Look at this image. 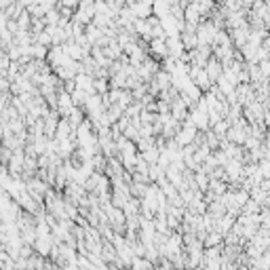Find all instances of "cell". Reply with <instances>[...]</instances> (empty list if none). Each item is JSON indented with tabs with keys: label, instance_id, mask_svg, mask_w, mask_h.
<instances>
[{
	"label": "cell",
	"instance_id": "37",
	"mask_svg": "<svg viewBox=\"0 0 270 270\" xmlns=\"http://www.w3.org/2000/svg\"><path fill=\"white\" fill-rule=\"evenodd\" d=\"M264 146H268V148H270V129L266 131V137H264Z\"/></svg>",
	"mask_w": 270,
	"mask_h": 270
},
{
	"label": "cell",
	"instance_id": "11",
	"mask_svg": "<svg viewBox=\"0 0 270 270\" xmlns=\"http://www.w3.org/2000/svg\"><path fill=\"white\" fill-rule=\"evenodd\" d=\"M184 21L186 24H196V26H201V13H198V9H196V2H190L188 6H186V11H184Z\"/></svg>",
	"mask_w": 270,
	"mask_h": 270
},
{
	"label": "cell",
	"instance_id": "3",
	"mask_svg": "<svg viewBox=\"0 0 270 270\" xmlns=\"http://www.w3.org/2000/svg\"><path fill=\"white\" fill-rule=\"evenodd\" d=\"M148 55L152 59H156L159 63H162L169 57V49H167V40L162 38H152L150 40V49H148Z\"/></svg>",
	"mask_w": 270,
	"mask_h": 270
},
{
	"label": "cell",
	"instance_id": "34",
	"mask_svg": "<svg viewBox=\"0 0 270 270\" xmlns=\"http://www.w3.org/2000/svg\"><path fill=\"white\" fill-rule=\"evenodd\" d=\"M260 70H262V74H264V78L268 81V78H270V59L262 61V63H260Z\"/></svg>",
	"mask_w": 270,
	"mask_h": 270
},
{
	"label": "cell",
	"instance_id": "36",
	"mask_svg": "<svg viewBox=\"0 0 270 270\" xmlns=\"http://www.w3.org/2000/svg\"><path fill=\"white\" fill-rule=\"evenodd\" d=\"M258 188H262V190H264V192L268 194V192H270V180H262V184H260Z\"/></svg>",
	"mask_w": 270,
	"mask_h": 270
},
{
	"label": "cell",
	"instance_id": "19",
	"mask_svg": "<svg viewBox=\"0 0 270 270\" xmlns=\"http://www.w3.org/2000/svg\"><path fill=\"white\" fill-rule=\"evenodd\" d=\"M139 156H141V159H144V161L148 162V165L152 167V165H156V162H159V159H161V150L154 146V148H150V150H148V152H141Z\"/></svg>",
	"mask_w": 270,
	"mask_h": 270
},
{
	"label": "cell",
	"instance_id": "1",
	"mask_svg": "<svg viewBox=\"0 0 270 270\" xmlns=\"http://www.w3.org/2000/svg\"><path fill=\"white\" fill-rule=\"evenodd\" d=\"M74 21H78V24H82L84 27L93 24L95 19V2H91V0H84V2L78 4V11L74 13Z\"/></svg>",
	"mask_w": 270,
	"mask_h": 270
},
{
	"label": "cell",
	"instance_id": "13",
	"mask_svg": "<svg viewBox=\"0 0 270 270\" xmlns=\"http://www.w3.org/2000/svg\"><path fill=\"white\" fill-rule=\"evenodd\" d=\"M84 120H87V112H84V108H74L72 112H70V116H68V123L74 127V129H78Z\"/></svg>",
	"mask_w": 270,
	"mask_h": 270
},
{
	"label": "cell",
	"instance_id": "33",
	"mask_svg": "<svg viewBox=\"0 0 270 270\" xmlns=\"http://www.w3.org/2000/svg\"><path fill=\"white\" fill-rule=\"evenodd\" d=\"M6 30H9L13 36H15V34L19 32V26H17V19H9L6 21Z\"/></svg>",
	"mask_w": 270,
	"mask_h": 270
},
{
	"label": "cell",
	"instance_id": "27",
	"mask_svg": "<svg viewBox=\"0 0 270 270\" xmlns=\"http://www.w3.org/2000/svg\"><path fill=\"white\" fill-rule=\"evenodd\" d=\"M205 144H207L213 152L219 150V137H217V135L213 133V131H207V133H205Z\"/></svg>",
	"mask_w": 270,
	"mask_h": 270
},
{
	"label": "cell",
	"instance_id": "35",
	"mask_svg": "<svg viewBox=\"0 0 270 270\" xmlns=\"http://www.w3.org/2000/svg\"><path fill=\"white\" fill-rule=\"evenodd\" d=\"M262 49H264V51L268 53V57H270V34H268L264 40H262Z\"/></svg>",
	"mask_w": 270,
	"mask_h": 270
},
{
	"label": "cell",
	"instance_id": "17",
	"mask_svg": "<svg viewBox=\"0 0 270 270\" xmlns=\"http://www.w3.org/2000/svg\"><path fill=\"white\" fill-rule=\"evenodd\" d=\"M17 26H19V32H30L32 30V15L27 11H24L21 15L17 17Z\"/></svg>",
	"mask_w": 270,
	"mask_h": 270
},
{
	"label": "cell",
	"instance_id": "10",
	"mask_svg": "<svg viewBox=\"0 0 270 270\" xmlns=\"http://www.w3.org/2000/svg\"><path fill=\"white\" fill-rule=\"evenodd\" d=\"M226 213H228V209L224 207V203H222V198H217V201H213L207 205V216H211L216 222H219Z\"/></svg>",
	"mask_w": 270,
	"mask_h": 270
},
{
	"label": "cell",
	"instance_id": "38",
	"mask_svg": "<svg viewBox=\"0 0 270 270\" xmlns=\"http://www.w3.org/2000/svg\"><path fill=\"white\" fill-rule=\"evenodd\" d=\"M0 165H2V162H0Z\"/></svg>",
	"mask_w": 270,
	"mask_h": 270
},
{
	"label": "cell",
	"instance_id": "5",
	"mask_svg": "<svg viewBox=\"0 0 270 270\" xmlns=\"http://www.w3.org/2000/svg\"><path fill=\"white\" fill-rule=\"evenodd\" d=\"M53 245H55V239L53 234L51 237H38L36 243H34V251H36L40 258H51V251H53Z\"/></svg>",
	"mask_w": 270,
	"mask_h": 270
},
{
	"label": "cell",
	"instance_id": "7",
	"mask_svg": "<svg viewBox=\"0 0 270 270\" xmlns=\"http://www.w3.org/2000/svg\"><path fill=\"white\" fill-rule=\"evenodd\" d=\"M205 72H207V76H209V81L216 84L219 78L224 76V68H222V63H219V59H216V57H211L209 61H207V66H205Z\"/></svg>",
	"mask_w": 270,
	"mask_h": 270
},
{
	"label": "cell",
	"instance_id": "31",
	"mask_svg": "<svg viewBox=\"0 0 270 270\" xmlns=\"http://www.w3.org/2000/svg\"><path fill=\"white\" fill-rule=\"evenodd\" d=\"M260 226H262V228H266V230H270V209H262V213H260Z\"/></svg>",
	"mask_w": 270,
	"mask_h": 270
},
{
	"label": "cell",
	"instance_id": "24",
	"mask_svg": "<svg viewBox=\"0 0 270 270\" xmlns=\"http://www.w3.org/2000/svg\"><path fill=\"white\" fill-rule=\"evenodd\" d=\"M87 102H89V95L84 93V91L76 89V91H74V95H72V104H74V108H84V106H87Z\"/></svg>",
	"mask_w": 270,
	"mask_h": 270
},
{
	"label": "cell",
	"instance_id": "26",
	"mask_svg": "<svg viewBox=\"0 0 270 270\" xmlns=\"http://www.w3.org/2000/svg\"><path fill=\"white\" fill-rule=\"evenodd\" d=\"M216 87L219 89V93H222V95H226V97H228L230 93H234V87H232V84H230L228 81H226L224 76H222V78H219V81L216 82Z\"/></svg>",
	"mask_w": 270,
	"mask_h": 270
},
{
	"label": "cell",
	"instance_id": "8",
	"mask_svg": "<svg viewBox=\"0 0 270 270\" xmlns=\"http://www.w3.org/2000/svg\"><path fill=\"white\" fill-rule=\"evenodd\" d=\"M55 139H76V129L68 123V118H61L59 120L57 131H55Z\"/></svg>",
	"mask_w": 270,
	"mask_h": 270
},
{
	"label": "cell",
	"instance_id": "20",
	"mask_svg": "<svg viewBox=\"0 0 270 270\" xmlns=\"http://www.w3.org/2000/svg\"><path fill=\"white\" fill-rule=\"evenodd\" d=\"M30 55H32V59H40V61H47L49 49H47V47H42V45H32V47H30Z\"/></svg>",
	"mask_w": 270,
	"mask_h": 270
},
{
	"label": "cell",
	"instance_id": "9",
	"mask_svg": "<svg viewBox=\"0 0 270 270\" xmlns=\"http://www.w3.org/2000/svg\"><path fill=\"white\" fill-rule=\"evenodd\" d=\"M74 81H76V87L81 89V91H84V93H87L89 97L95 95V89H93V81H95V78H93V76H89V74H78Z\"/></svg>",
	"mask_w": 270,
	"mask_h": 270
},
{
	"label": "cell",
	"instance_id": "32",
	"mask_svg": "<svg viewBox=\"0 0 270 270\" xmlns=\"http://www.w3.org/2000/svg\"><path fill=\"white\" fill-rule=\"evenodd\" d=\"M61 89L66 91L68 95H74V91L78 89V87H76V81H68V82H61Z\"/></svg>",
	"mask_w": 270,
	"mask_h": 270
},
{
	"label": "cell",
	"instance_id": "6",
	"mask_svg": "<svg viewBox=\"0 0 270 270\" xmlns=\"http://www.w3.org/2000/svg\"><path fill=\"white\" fill-rule=\"evenodd\" d=\"M127 9H129L135 19H148L152 17V2H127Z\"/></svg>",
	"mask_w": 270,
	"mask_h": 270
},
{
	"label": "cell",
	"instance_id": "15",
	"mask_svg": "<svg viewBox=\"0 0 270 270\" xmlns=\"http://www.w3.org/2000/svg\"><path fill=\"white\" fill-rule=\"evenodd\" d=\"M84 36H87V40H89L91 45L95 47L97 42L104 38V30H99L97 26H93V24H91V26H87V30H84Z\"/></svg>",
	"mask_w": 270,
	"mask_h": 270
},
{
	"label": "cell",
	"instance_id": "12",
	"mask_svg": "<svg viewBox=\"0 0 270 270\" xmlns=\"http://www.w3.org/2000/svg\"><path fill=\"white\" fill-rule=\"evenodd\" d=\"M209 182H211V177H209V173L203 171V165H201V169H198V171L194 173V184H196V188L205 194V192L209 190Z\"/></svg>",
	"mask_w": 270,
	"mask_h": 270
},
{
	"label": "cell",
	"instance_id": "25",
	"mask_svg": "<svg viewBox=\"0 0 270 270\" xmlns=\"http://www.w3.org/2000/svg\"><path fill=\"white\" fill-rule=\"evenodd\" d=\"M0 270H17V266H15V260L11 258L6 251H2L0 253Z\"/></svg>",
	"mask_w": 270,
	"mask_h": 270
},
{
	"label": "cell",
	"instance_id": "2",
	"mask_svg": "<svg viewBox=\"0 0 270 270\" xmlns=\"http://www.w3.org/2000/svg\"><path fill=\"white\" fill-rule=\"evenodd\" d=\"M216 26L211 24V21H203L201 26H198V30H196V38H198V45H209L213 47V40H216Z\"/></svg>",
	"mask_w": 270,
	"mask_h": 270
},
{
	"label": "cell",
	"instance_id": "22",
	"mask_svg": "<svg viewBox=\"0 0 270 270\" xmlns=\"http://www.w3.org/2000/svg\"><path fill=\"white\" fill-rule=\"evenodd\" d=\"M129 192H131V196L133 198H137V201H144V196H146V192H148V186H144V184H131L129 186Z\"/></svg>",
	"mask_w": 270,
	"mask_h": 270
},
{
	"label": "cell",
	"instance_id": "16",
	"mask_svg": "<svg viewBox=\"0 0 270 270\" xmlns=\"http://www.w3.org/2000/svg\"><path fill=\"white\" fill-rule=\"evenodd\" d=\"M203 245H205V249H211V247H219V245H224V237H222L219 232L213 230V232L207 234V239H205Z\"/></svg>",
	"mask_w": 270,
	"mask_h": 270
},
{
	"label": "cell",
	"instance_id": "21",
	"mask_svg": "<svg viewBox=\"0 0 270 270\" xmlns=\"http://www.w3.org/2000/svg\"><path fill=\"white\" fill-rule=\"evenodd\" d=\"M228 129H230V123H228V120H226V118H224V120H219L217 125H213V127H211V131L216 133L219 139H224L226 135H228Z\"/></svg>",
	"mask_w": 270,
	"mask_h": 270
},
{
	"label": "cell",
	"instance_id": "18",
	"mask_svg": "<svg viewBox=\"0 0 270 270\" xmlns=\"http://www.w3.org/2000/svg\"><path fill=\"white\" fill-rule=\"evenodd\" d=\"M180 36H182V42H184V49H186V51H196L198 49L196 34H180Z\"/></svg>",
	"mask_w": 270,
	"mask_h": 270
},
{
	"label": "cell",
	"instance_id": "29",
	"mask_svg": "<svg viewBox=\"0 0 270 270\" xmlns=\"http://www.w3.org/2000/svg\"><path fill=\"white\" fill-rule=\"evenodd\" d=\"M51 226H49L45 219H40V222H36V234L38 237H51Z\"/></svg>",
	"mask_w": 270,
	"mask_h": 270
},
{
	"label": "cell",
	"instance_id": "14",
	"mask_svg": "<svg viewBox=\"0 0 270 270\" xmlns=\"http://www.w3.org/2000/svg\"><path fill=\"white\" fill-rule=\"evenodd\" d=\"M152 81H154V84H156V87H159L161 91H167L169 87H173V81H171V74H167V72H162V70H161V72H159V74H156V76L152 78Z\"/></svg>",
	"mask_w": 270,
	"mask_h": 270
},
{
	"label": "cell",
	"instance_id": "28",
	"mask_svg": "<svg viewBox=\"0 0 270 270\" xmlns=\"http://www.w3.org/2000/svg\"><path fill=\"white\" fill-rule=\"evenodd\" d=\"M4 53L9 55V59H11V61H19V59H21V55H24V51H21V49L15 45V42H13V45H11L9 49H6Z\"/></svg>",
	"mask_w": 270,
	"mask_h": 270
},
{
	"label": "cell",
	"instance_id": "30",
	"mask_svg": "<svg viewBox=\"0 0 270 270\" xmlns=\"http://www.w3.org/2000/svg\"><path fill=\"white\" fill-rule=\"evenodd\" d=\"M11 159H13V150H9V148H6V146L0 144V162H2L4 167H9Z\"/></svg>",
	"mask_w": 270,
	"mask_h": 270
},
{
	"label": "cell",
	"instance_id": "4",
	"mask_svg": "<svg viewBox=\"0 0 270 270\" xmlns=\"http://www.w3.org/2000/svg\"><path fill=\"white\" fill-rule=\"evenodd\" d=\"M196 133H198V129L196 127L190 123V120H186V123L182 125V131L175 135V141L180 144L182 148H186V146H190L194 141V137H196Z\"/></svg>",
	"mask_w": 270,
	"mask_h": 270
},
{
	"label": "cell",
	"instance_id": "23",
	"mask_svg": "<svg viewBox=\"0 0 270 270\" xmlns=\"http://www.w3.org/2000/svg\"><path fill=\"white\" fill-rule=\"evenodd\" d=\"M93 89H95V95H106L110 91V81H106V78H95Z\"/></svg>",
	"mask_w": 270,
	"mask_h": 270
}]
</instances>
